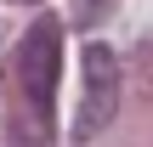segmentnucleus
Returning <instances> with one entry per match:
<instances>
[{
	"label": "nucleus",
	"mask_w": 153,
	"mask_h": 147,
	"mask_svg": "<svg viewBox=\"0 0 153 147\" xmlns=\"http://www.w3.org/2000/svg\"><path fill=\"white\" fill-rule=\"evenodd\" d=\"M11 74H17V91H23L40 136H51L57 79H62V28H57V23H34V28L23 34V45L11 51Z\"/></svg>",
	"instance_id": "f257e3e1"
},
{
	"label": "nucleus",
	"mask_w": 153,
	"mask_h": 147,
	"mask_svg": "<svg viewBox=\"0 0 153 147\" xmlns=\"http://www.w3.org/2000/svg\"><path fill=\"white\" fill-rule=\"evenodd\" d=\"M114 102H119V68H114V51L108 45H85V102H79V136H97L108 119H114Z\"/></svg>",
	"instance_id": "f03ea898"
}]
</instances>
